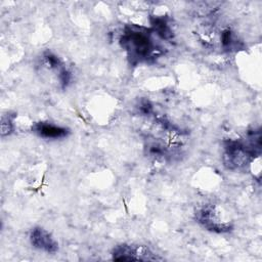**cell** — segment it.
I'll list each match as a JSON object with an SVG mask.
<instances>
[{
	"mask_svg": "<svg viewBox=\"0 0 262 262\" xmlns=\"http://www.w3.org/2000/svg\"><path fill=\"white\" fill-rule=\"evenodd\" d=\"M194 215H195V220L202 226H204L206 229L210 231L217 232V233H224L232 229V225L229 222L221 220L219 211L216 209L215 206L205 205L202 208L198 209Z\"/></svg>",
	"mask_w": 262,
	"mask_h": 262,
	"instance_id": "obj_2",
	"label": "cell"
},
{
	"mask_svg": "<svg viewBox=\"0 0 262 262\" xmlns=\"http://www.w3.org/2000/svg\"><path fill=\"white\" fill-rule=\"evenodd\" d=\"M14 115L6 114L1 118V136H8L14 131Z\"/></svg>",
	"mask_w": 262,
	"mask_h": 262,
	"instance_id": "obj_6",
	"label": "cell"
},
{
	"mask_svg": "<svg viewBox=\"0 0 262 262\" xmlns=\"http://www.w3.org/2000/svg\"><path fill=\"white\" fill-rule=\"evenodd\" d=\"M120 42L133 61H145L162 54L161 48L156 46L150 35L140 29L126 27Z\"/></svg>",
	"mask_w": 262,
	"mask_h": 262,
	"instance_id": "obj_1",
	"label": "cell"
},
{
	"mask_svg": "<svg viewBox=\"0 0 262 262\" xmlns=\"http://www.w3.org/2000/svg\"><path fill=\"white\" fill-rule=\"evenodd\" d=\"M32 131L38 136L45 139L64 138L70 134V130L66 127L57 126L49 122H38L32 126Z\"/></svg>",
	"mask_w": 262,
	"mask_h": 262,
	"instance_id": "obj_5",
	"label": "cell"
},
{
	"mask_svg": "<svg viewBox=\"0 0 262 262\" xmlns=\"http://www.w3.org/2000/svg\"><path fill=\"white\" fill-rule=\"evenodd\" d=\"M112 256L114 260H118V261L161 260V258L156 256V254L149 248L142 245H127V244L118 245L113 249Z\"/></svg>",
	"mask_w": 262,
	"mask_h": 262,
	"instance_id": "obj_3",
	"label": "cell"
},
{
	"mask_svg": "<svg viewBox=\"0 0 262 262\" xmlns=\"http://www.w3.org/2000/svg\"><path fill=\"white\" fill-rule=\"evenodd\" d=\"M30 241L33 247L46 253L53 254L58 250V243L50 232L42 227H34L31 230Z\"/></svg>",
	"mask_w": 262,
	"mask_h": 262,
	"instance_id": "obj_4",
	"label": "cell"
}]
</instances>
